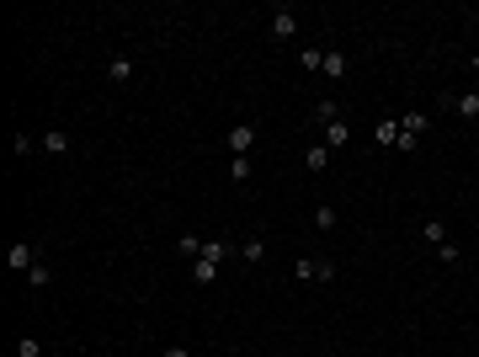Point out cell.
Wrapping results in <instances>:
<instances>
[{
    "label": "cell",
    "instance_id": "1",
    "mask_svg": "<svg viewBox=\"0 0 479 357\" xmlns=\"http://www.w3.org/2000/svg\"><path fill=\"white\" fill-rule=\"evenodd\" d=\"M293 277H299V283H335V262H320V256H299V262H293Z\"/></svg>",
    "mask_w": 479,
    "mask_h": 357
},
{
    "label": "cell",
    "instance_id": "2",
    "mask_svg": "<svg viewBox=\"0 0 479 357\" xmlns=\"http://www.w3.org/2000/svg\"><path fill=\"white\" fill-rule=\"evenodd\" d=\"M251 144H256V123H235V128L224 133V150H229V155H235V160L245 155Z\"/></svg>",
    "mask_w": 479,
    "mask_h": 357
},
{
    "label": "cell",
    "instance_id": "3",
    "mask_svg": "<svg viewBox=\"0 0 479 357\" xmlns=\"http://www.w3.org/2000/svg\"><path fill=\"white\" fill-rule=\"evenodd\" d=\"M6 262H11L16 272H32V267H37V246H27V240H11V246H6Z\"/></svg>",
    "mask_w": 479,
    "mask_h": 357
},
{
    "label": "cell",
    "instance_id": "4",
    "mask_svg": "<svg viewBox=\"0 0 479 357\" xmlns=\"http://www.w3.org/2000/svg\"><path fill=\"white\" fill-rule=\"evenodd\" d=\"M447 107L458 112L464 123H479V91H464V96H447Z\"/></svg>",
    "mask_w": 479,
    "mask_h": 357
},
{
    "label": "cell",
    "instance_id": "5",
    "mask_svg": "<svg viewBox=\"0 0 479 357\" xmlns=\"http://www.w3.org/2000/svg\"><path fill=\"white\" fill-rule=\"evenodd\" d=\"M272 32L277 37H293V32H299V11H293V6H277V11H272Z\"/></svg>",
    "mask_w": 479,
    "mask_h": 357
},
{
    "label": "cell",
    "instance_id": "6",
    "mask_svg": "<svg viewBox=\"0 0 479 357\" xmlns=\"http://www.w3.org/2000/svg\"><path fill=\"white\" fill-rule=\"evenodd\" d=\"M37 144H43V155H54V160H59V155H70V133H64V128H48Z\"/></svg>",
    "mask_w": 479,
    "mask_h": 357
},
{
    "label": "cell",
    "instance_id": "7",
    "mask_svg": "<svg viewBox=\"0 0 479 357\" xmlns=\"http://www.w3.org/2000/svg\"><path fill=\"white\" fill-rule=\"evenodd\" d=\"M335 144H352V123H347V118L325 123V150H335Z\"/></svg>",
    "mask_w": 479,
    "mask_h": 357
},
{
    "label": "cell",
    "instance_id": "8",
    "mask_svg": "<svg viewBox=\"0 0 479 357\" xmlns=\"http://www.w3.org/2000/svg\"><path fill=\"white\" fill-rule=\"evenodd\" d=\"M107 80H133V59H128V54H112V59H107Z\"/></svg>",
    "mask_w": 479,
    "mask_h": 357
},
{
    "label": "cell",
    "instance_id": "9",
    "mask_svg": "<svg viewBox=\"0 0 479 357\" xmlns=\"http://www.w3.org/2000/svg\"><path fill=\"white\" fill-rule=\"evenodd\" d=\"M213 277H218V262H208V256H192V283H213Z\"/></svg>",
    "mask_w": 479,
    "mask_h": 357
},
{
    "label": "cell",
    "instance_id": "10",
    "mask_svg": "<svg viewBox=\"0 0 479 357\" xmlns=\"http://www.w3.org/2000/svg\"><path fill=\"white\" fill-rule=\"evenodd\" d=\"M325 75H330V80H341V75H347V54H341V48H325V64H320Z\"/></svg>",
    "mask_w": 479,
    "mask_h": 357
},
{
    "label": "cell",
    "instance_id": "11",
    "mask_svg": "<svg viewBox=\"0 0 479 357\" xmlns=\"http://www.w3.org/2000/svg\"><path fill=\"white\" fill-rule=\"evenodd\" d=\"M304 166H309L314 176H320V171L330 166V150H325V144H309V150H304Z\"/></svg>",
    "mask_w": 479,
    "mask_h": 357
},
{
    "label": "cell",
    "instance_id": "12",
    "mask_svg": "<svg viewBox=\"0 0 479 357\" xmlns=\"http://www.w3.org/2000/svg\"><path fill=\"white\" fill-rule=\"evenodd\" d=\"M421 240H426V246H442V240H447V224H442V219H426V224H421Z\"/></svg>",
    "mask_w": 479,
    "mask_h": 357
},
{
    "label": "cell",
    "instance_id": "13",
    "mask_svg": "<svg viewBox=\"0 0 479 357\" xmlns=\"http://www.w3.org/2000/svg\"><path fill=\"white\" fill-rule=\"evenodd\" d=\"M197 256H208V262H218V267H224L229 246H224V240H203V250H197Z\"/></svg>",
    "mask_w": 479,
    "mask_h": 357
},
{
    "label": "cell",
    "instance_id": "14",
    "mask_svg": "<svg viewBox=\"0 0 479 357\" xmlns=\"http://www.w3.org/2000/svg\"><path fill=\"white\" fill-rule=\"evenodd\" d=\"M320 64H325V54H320V48H299V70H320Z\"/></svg>",
    "mask_w": 479,
    "mask_h": 357
},
{
    "label": "cell",
    "instance_id": "15",
    "mask_svg": "<svg viewBox=\"0 0 479 357\" xmlns=\"http://www.w3.org/2000/svg\"><path fill=\"white\" fill-rule=\"evenodd\" d=\"M266 256V240H245V246H240V262H261Z\"/></svg>",
    "mask_w": 479,
    "mask_h": 357
},
{
    "label": "cell",
    "instance_id": "16",
    "mask_svg": "<svg viewBox=\"0 0 479 357\" xmlns=\"http://www.w3.org/2000/svg\"><path fill=\"white\" fill-rule=\"evenodd\" d=\"M394 150H399V155H416V150H421V133H405V128H399Z\"/></svg>",
    "mask_w": 479,
    "mask_h": 357
},
{
    "label": "cell",
    "instance_id": "17",
    "mask_svg": "<svg viewBox=\"0 0 479 357\" xmlns=\"http://www.w3.org/2000/svg\"><path fill=\"white\" fill-rule=\"evenodd\" d=\"M373 139H378V144H394V139H399V128H394V118H383V123H378V128H373Z\"/></svg>",
    "mask_w": 479,
    "mask_h": 357
},
{
    "label": "cell",
    "instance_id": "18",
    "mask_svg": "<svg viewBox=\"0 0 479 357\" xmlns=\"http://www.w3.org/2000/svg\"><path fill=\"white\" fill-rule=\"evenodd\" d=\"M27 283H32V288H48V283H54V267H43V262H37L32 272H27Z\"/></svg>",
    "mask_w": 479,
    "mask_h": 357
},
{
    "label": "cell",
    "instance_id": "19",
    "mask_svg": "<svg viewBox=\"0 0 479 357\" xmlns=\"http://www.w3.org/2000/svg\"><path fill=\"white\" fill-rule=\"evenodd\" d=\"M437 256H442V262H447V267H458V262H464V250H458V246H453V240H442V246H437Z\"/></svg>",
    "mask_w": 479,
    "mask_h": 357
},
{
    "label": "cell",
    "instance_id": "20",
    "mask_svg": "<svg viewBox=\"0 0 479 357\" xmlns=\"http://www.w3.org/2000/svg\"><path fill=\"white\" fill-rule=\"evenodd\" d=\"M399 128H405V133H421V128H426V112H405V118H399Z\"/></svg>",
    "mask_w": 479,
    "mask_h": 357
},
{
    "label": "cell",
    "instance_id": "21",
    "mask_svg": "<svg viewBox=\"0 0 479 357\" xmlns=\"http://www.w3.org/2000/svg\"><path fill=\"white\" fill-rule=\"evenodd\" d=\"M16 357H43V346H37V336H22V341H16Z\"/></svg>",
    "mask_w": 479,
    "mask_h": 357
},
{
    "label": "cell",
    "instance_id": "22",
    "mask_svg": "<svg viewBox=\"0 0 479 357\" xmlns=\"http://www.w3.org/2000/svg\"><path fill=\"white\" fill-rule=\"evenodd\" d=\"M229 176H235V181H251V160H245V155L229 160Z\"/></svg>",
    "mask_w": 479,
    "mask_h": 357
},
{
    "label": "cell",
    "instance_id": "23",
    "mask_svg": "<svg viewBox=\"0 0 479 357\" xmlns=\"http://www.w3.org/2000/svg\"><path fill=\"white\" fill-rule=\"evenodd\" d=\"M314 224H320V229H335V208H330V202H320V214H314Z\"/></svg>",
    "mask_w": 479,
    "mask_h": 357
},
{
    "label": "cell",
    "instance_id": "24",
    "mask_svg": "<svg viewBox=\"0 0 479 357\" xmlns=\"http://www.w3.org/2000/svg\"><path fill=\"white\" fill-rule=\"evenodd\" d=\"M160 357H192V352H187V346H166Z\"/></svg>",
    "mask_w": 479,
    "mask_h": 357
},
{
    "label": "cell",
    "instance_id": "25",
    "mask_svg": "<svg viewBox=\"0 0 479 357\" xmlns=\"http://www.w3.org/2000/svg\"><path fill=\"white\" fill-rule=\"evenodd\" d=\"M468 64H474V80H479V54H474V59H468Z\"/></svg>",
    "mask_w": 479,
    "mask_h": 357
},
{
    "label": "cell",
    "instance_id": "26",
    "mask_svg": "<svg viewBox=\"0 0 479 357\" xmlns=\"http://www.w3.org/2000/svg\"><path fill=\"white\" fill-rule=\"evenodd\" d=\"M474 91H479V85H474Z\"/></svg>",
    "mask_w": 479,
    "mask_h": 357
}]
</instances>
